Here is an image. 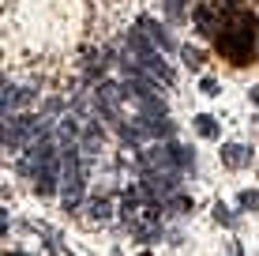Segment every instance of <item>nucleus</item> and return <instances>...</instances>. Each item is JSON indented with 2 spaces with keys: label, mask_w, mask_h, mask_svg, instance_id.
I'll use <instances>...</instances> for the list:
<instances>
[{
  "label": "nucleus",
  "mask_w": 259,
  "mask_h": 256,
  "mask_svg": "<svg viewBox=\"0 0 259 256\" xmlns=\"http://www.w3.org/2000/svg\"><path fill=\"white\" fill-rule=\"evenodd\" d=\"M195 128H199V136H207V139L218 136V125H214V117H207V113H203V117H195Z\"/></svg>",
  "instance_id": "20e7f679"
},
{
  "label": "nucleus",
  "mask_w": 259,
  "mask_h": 256,
  "mask_svg": "<svg viewBox=\"0 0 259 256\" xmlns=\"http://www.w3.org/2000/svg\"><path fill=\"white\" fill-rule=\"evenodd\" d=\"M143 30H147V34H150V38H154V42H158V49H169V34L162 30V26H154V23H150V19H143Z\"/></svg>",
  "instance_id": "7ed1b4c3"
},
{
  "label": "nucleus",
  "mask_w": 259,
  "mask_h": 256,
  "mask_svg": "<svg viewBox=\"0 0 259 256\" xmlns=\"http://www.w3.org/2000/svg\"><path fill=\"white\" fill-rule=\"evenodd\" d=\"M12 256H23V252H12Z\"/></svg>",
  "instance_id": "f8f14e48"
},
{
  "label": "nucleus",
  "mask_w": 259,
  "mask_h": 256,
  "mask_svg": "<svg viewBox=\"0 0 259 256\" xmlns=\"http://www.w3.org/2000/svg\"><path fill=\"white\" fill-rule=\"evenodd\" d=\"M102 143V128H87V147H98Z\"/></svg>",
  "instance_id": "0eeeda50"
},
{
  "label": "nucleus",
  "mask_w": 259,
  "mask_h": 256,
  "mask_svg": "<svg viewBox=\"0 0 259 256\" xmlns=\"http://www.w3.org/2000/svg\"><path fill=\"white\" fill-rule=\"evenodd\" d=\"M203 94H218V83H214V79H203Z\"/></svg>",
  "instance_id": "9b49d317"
},
{
  "label": "nucleus",
  "mask_w": 259,
  "mask_h": 256,
  "mask_svg": "<svg viewBox=\"0 0 259 256\" xmlns=\"http://www.w3.org/2000/svg\"><path fill=\"white\" fill-rule=\"evenodd\" d=\"M226 19L218 23V53L233 64H248L255 53V19L240 12L237 0H226Z\"/></svg>",
  "instance_id": "f257e3e1"
},
{
  "label": "nucleus",
  "mask_w": 259,
  "mask_h": 256,
  "mask_svg": "<svg viewBox=\"0 0 259 256\" xmlns=\"http://www.w3.org/2000/svg\"><path fill=\"white\" fill-rule=\"evenodd\" d=\"M184 60H188L192 68H199V64H203V60H199V53H195V49H184Z\"/></svg>",
  "instance_id": "9d476101"
},
{
  "label": "nucleus",
  "mask_w": 259,
  "mask_h": 256,
  "mask_svg": "<svg viewBox=\"0 0 259 256\" xmlns=\"http://www.w3.org/2000/svg\"><path fill=\"white\" fill-rule=\"evenodd\" d=\"M91 218L94 223H105L109 218V200H91Z\"/></svg>",
  "instance_id": "39448f33"
},
{
  "label": "nucleus",
  "mask_w": 259,
  "mask_h": 256,
  "mask_svg": "<svg viewBox=\"0 0 259 256\" xmlns=\"http://www.w3.org/2000/svg\"><path fill=\"white\" fill-rule=\"evenodd\" d=\"M222 158H226V166H244L248 158H252V151L240 147V143H226V147H222Z\"/></svg>",
  "instance_id": "f03ea898"
},
{
  "label": "nucleus",
  "mask_w": 259,
  "mask_h": 256,
  "mask_svg": "<svg viewBox=\"0 0 259 256\" xmlns=\"http://www.w3.org/2000/svg\"><path fill=\"white\" fill-rule=\"evenodd\" d=\"M165 12L173 15V19H181V15H184V8H181V0H165Z\"/></svg>",
  "instance_id": "423d86ee"
},
{
  "label": "nucleus",
  "mask_w": 259,
  "mask_h": 256,
  "mask_svg": "<svg viewBox=\"0 0 259 256\" xmlns=\"http://www.w3.org/2000/svg\"><path fill=\"white\" fill-rule=\"evenodd\" d=\"M240 207H259V192H244V196H240Z\"/></svg>",
  "instance_id": "6e6552de"
},
{
  "label": "nucleus",
  "mask_w": 259,
  "mask_h": 256,
  "mask_svg": "<svg viewBox=\"0 0 259 256\" xmlns=\"http://www.w3.org/2000/svg\"><path fill=\"white\" fill-rule=\"evenodd\" d=\"M214 218H222V223H233V215H229V207H222V204L214 207Z\"/></svg>",
  "instance_id": "1a4fd4ad"
},
{
  "label": "nucleus",
  "mask_w": 259,
  "mask_h": 256,
  "mask_svg": "<svg viewBox=\"0 0 259 256\" xmlns=\"http://www.w3.org/2000/svg\"><path fill=\"white\" fill-rule=\"evenodd\" d=\"M139 256H150V252H139Z\"/></svg>",
  "instance_id": "ddd939ff"
}]
</instances>
